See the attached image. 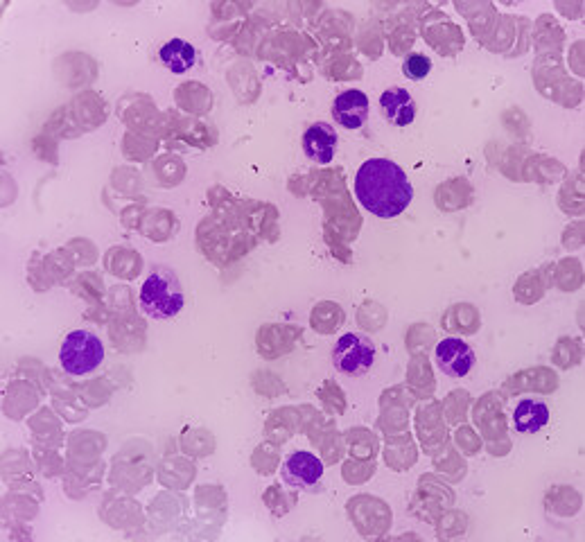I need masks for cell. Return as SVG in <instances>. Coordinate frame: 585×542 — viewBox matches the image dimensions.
<instances>
[{"label": "cell", "mask_w": 585, "mask_h": 542, "mask_svg": "<svg viewBox=\"0 0 585 542\" xmlns=\"http://www.w3.org/2000/svg\"><path fill=\"white\" fill-rule=\"evenodd\" d=\"M355 195L375 217L394 220L412 204L414 188L398 163L389 159H369L357 170Z\"/></svg>", "instance_id": "6da1fadb"}, {"label": "cell", "mask_w": 585, "mask_h": 542, "mask_svg": "<svg viewBox=\"0 0 585 542\" xmlns=\"http://www.w3.org/2000/svg\"><path fill=\"white\" fill-rule=\"evenodd\" d=\"M138 301H141V310L147 317L156 321H168L181 312L183 303H186V294H183L181 281L174 274V269L154 267L150 276L145 278Z\"/></svg>", "instance_id": "7a4b0ae2"}, {"label": "cell", "mask_w": 585, "mask_h": 542, "mask_svg": "<svg viewBox=\"0 0 585 542\" xmlns=\"http://www.w3.org/2000/svg\"><path fill=\"white\" fill-rule=\"evenodd\" d=\"M61 369L68 375H89L104 362L102 339L91 330H73L59 348Z\"/></svg>", "instance_id": "3957f363"}, {"label": "cell", "mask_w": 585, "mask_h": 542, "mask_svg": "<svg viewBox=\"0 0 585 542\" xmlns=\"http://www.w3.org/2000/svg\"><path fill=\"white\" fill-rule=\"evenodd\" d=\"M333 364L339 373L351 375V378L366 375L375 364L373 339L362 335V332H348V335L339 337L333 351Z\"/></svg>", "instance_id": "277c9868"}, {"label": "cell", "mask_w": 585, "mask_h": 542, "mask_svg": "<svg viewBox=\"0 0 585 542\" xmlns=\"http://www.w3.org/2000/svg\"><path fill=\"white\" fill-rule=\"evenodd\" d=\"M283 482L294 491H312L323 477V463L312 452H294L283 463Z\"/></svg>", "instance_id": "5b68a950"}, {"label": "cell", "mask_w": 585, "mask_h": 542, "mask_svg": "<svg viewBox=\"0 0 585 542\" xmlns=\"http://www.w3.org/2000/svg\"><path fill=\"white\" fill-rule=\"evenodd\" d=\"M434 360L448 378H466V375L473 371L477 357L473 348H470L464 339L445 337L443 342H439V346L434 348Z\"/></svg>", "instance_id": "8992f818"}, {"label": "cell", "mask_w": 585, "mask_h": 542, "mask_svg": "<svg viewBox=\"0 0 585 542\" xmlns=\"http://www.w3.org/2000/svg\"><path fill=\"white\" fill-rule=\"evenodd\" d=\"M337 131L328 122H314L303 134V152L312 163L328 165L337 154Z\"/></svg>", "instance_id": "52a82bcc"}, {"label": "cell", "mask_w": 585, "mask_h": 542, "mask_svg": "<svg viewBox=\"0 0 585 542\" xmlns=\"http://www.w3.org/2000/svg\"><path fill=\"white\" fill-rule=\"evenodd\" d=\"M333 118L346 129H362L369 120V98L364 91H342L333 102Z\"/></svg>", "instance_id": "ba28073f"}, {"label": "cell", "mask_w": 585, "mask_h": 542, "mask_svg": "<svg viewBox=\"0 0 585 542\" xmlns=\"http://www.w3.org/2000/svg\"><path fill=\"white\" fill-rule=\"evenodd\" d=\"M380 107L382 116L394 127H409L416 120V102L400 86H391L380 95Z\"/></svg>", "instance_id": "9c48e42d"}, {"label": "cell", "mask_w": 585, "mask_h": 542, "mask_svg": "<svg viewBox=\"0 0 585 542\" xmlns=\"http://www.w3.org/2000/svg\"><path fill=\"white\" fill-rule=\"evenodd\" d=\"M549 407L547 402L536 398H522L513 409V427L520 434H536L549 425Z\"/></svg>", "instance_id": "30bf717a"}, {"label": "cell", "mask_w": 585, "mask_h": 542, "mask_svg": "<svg viewBox=\"0 0 585 542\" xmlns=\"http://www.w3.org/2000/svg\"><path fill=\"white\" fill-rule=\"evenodd\" d=\"M159 59L170 73L181 75V73L190 71V68L197 64V50H195V46H190L188 41L172 39L161 48Z\"/></svg>", "instance_id": "8fae6325"}, {"label": "cell", "mask_w": 585, "mask_h": 542, "mask_svg": "<svg viewBox=\"0 0 585 542\" xmlns=\"http://www.w3.org/2000/svg\"><path fill=\"white\" fill-rule=\"evenodd\" d=\"M403 73L407 80L421 82L432 73V59L427 55H421V52H412V55H407V59L403 61Z\"/></svg>", "instance_id": "7c38bea8"}]
</instances>
